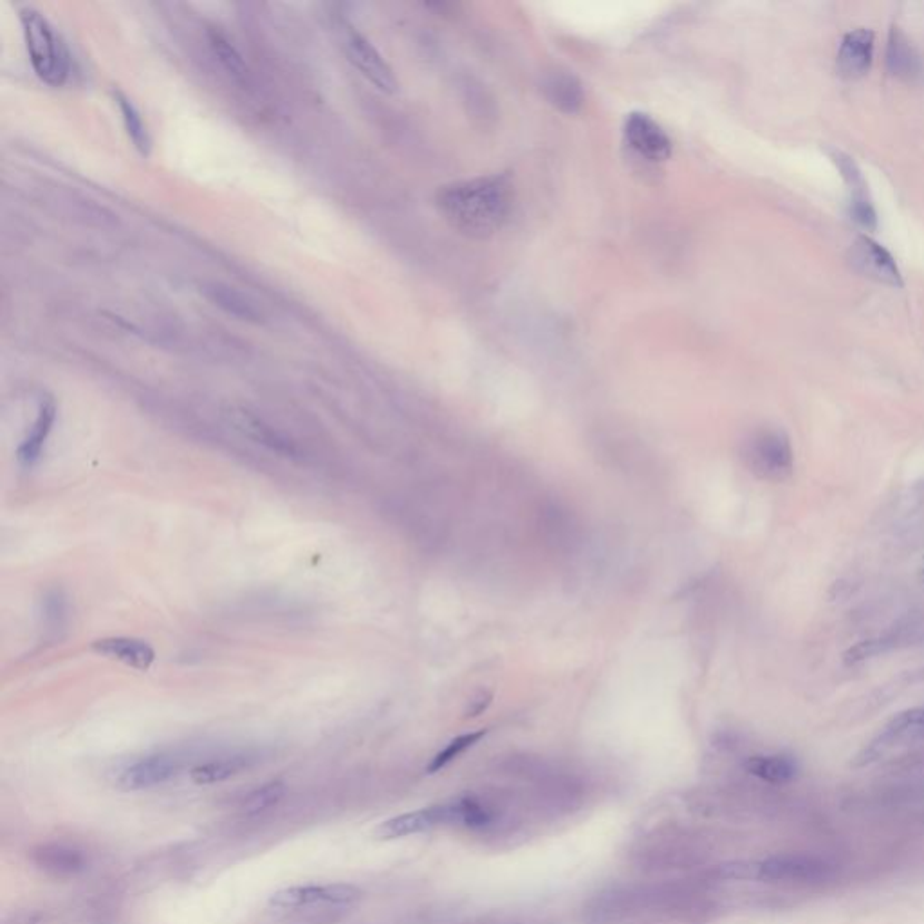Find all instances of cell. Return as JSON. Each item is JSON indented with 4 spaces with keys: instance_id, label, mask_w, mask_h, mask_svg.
Returning <instances> with one entry per match:
<instances>
[{
    "instance_id": "cell-2",
    "label": "cell",
    "mask_w": 924,
    "mask_h": 924,
    "mask_svg": "<svg viewBox=\"0 0 924 924\" xmlns=\"http://www.w3.org/2000/svg\"><path fill=\"white\" fill-rule=\"evenodd\" d=\"M18 14L33 71L47 85H62L69 74V56L63 42L38 9L25 5Z\"/></svg>"
},
{
    "instance_id": "cell-16",
    "label": "cell",
    "mask_w": 924,
    "mask_h": 924,
    "mask_svg": "<svg viewBox=\"0 0 924 924\" xmlns=\"http://www.w3.org/2000/svg\"><path fill=\"white\" fill-rule=\"evenodd\" d=\"M545 100L563 114H578L585 103L582 82L569 71H553L542 82Z\"/></svg>"
},
{
    "instance_id": "cell-31",
    "label": "cell",
    "mask_w": 924,
    "mask_h": 924,
    "mask_svg": "<svg viewBox=\"0 0 924 924\" xmlns=\"http://www.w3.org/2000/svg\"><path fill=\"white\" fill-rule=\"evenodd\" d=\"M471 924H518L515 923L513 919H505V918H484L480 921H475Z\"/></svg>"
},
{
    "instance_id": "cell-3",
    "label": "cell",
    "mask_w": 924,
    "mask_h": 924,
    "mask_svg": "<svg viewBox=\"0 0 924 924\" xmlns=\"http://www.w3.org/2000/svg\"><path fill=\"white\" fill-rule=\"evenodd\" d=\"M747 469L767 482H785L794 471V452L782 430L762 428L755 432L742 448Z\"/></svg>"
},
{
    "instance_id": "cell-15",
    "label": "cell",
    "mask_w": 924,
    "mask_h": 924,
    "mask_svg": "<svg viewBox=\"0 0 924 924\" xmlns=\"http://www.w3.org/2000/svg\"><path fill=\"white\" fill-rule=\"evenodd\" d=\"M92 650L107 659L123 663L134 670L147 672L156 661V650L136 638H103L92 643Z\"/></svg>"
},
{
    "instance_id": "cell-30",
    "label": "cell",
    "mask_w": 924,
    "mask_h": 924,
    "mask_svg": "<svg viewBox=\"0 0 924 924\" xmlns=\"http://www.w3.org/2000/svg\"><path fill=\"white\" fill-rule=\"evenodd\" d=\"M491 698H493V695L489 692L476 693V695L469 700V704H467V707H466V711H464V717H476V715H480L482 711H486V709H487V706L491 704Z\"/></svg>"
},
{
    "instance_id": "cell-27",
    "label": "cell",
    "mask_w": 924,
    "mask_h": 924,
    "mask_svg": "<svg viewBox=\"0 0 924 924\" xmlns=\"http://www.w3.org/2000/svg\"><path fill=\"white\" fill-rule=\"evenodd\" d=\"M831 159L834 161V165L838 167V170L842 172V178L845 179L849 190H851V199H858V197H867V185H865V179H863V174L860 170V167L856 165V161L840 152V150H833L831 152Z\"/></svg>"
},
{
    "instance_id": "cell-5",
    "label": "cell",
    "mask_w": 924,
    "mask_h": 924,
    "mask_svg": "<svg viewBox=\"0 0 924 924\" xmlns=\"http://www.w3.org/2000/svg\"><path fill=\"white\" fill-rule=\"evenodd\" d=\"M623 143L629 150L652 165L672 158L674 143L669 132L647 112H630L623 121Z\"/></svg>"
},
{
    "instance_id": "cell-13",
    "label": "cell",
    "mask_w": 924,
    "mask_h": 924,
    "mask_svg": "<svg viewBox=\"0 0 924 924\" xmlns=\"http://www.w3.org/2000/svg\"><path fill=\"white\" fill-rule=\"evenodd\" d=\"M885 62L889 72L905 82H919L923 78V56L912 43V40L898 25H892L889 33Z\"/></svg>"
},
{
    "instance_id": "cell-1",
    "label": "cell",
    "mask_w": 924,
    "mask_h": 924,
    "mask_svg": "<svg viewBox=\"0 0 924 924\" xmlns=\"http://www.w3.org/2000/svg\"><path fill=\"white\" fill-rule=\"evenodd\" d=\"M436 205L448 226L471 240H487L513 212L515 187L507 174H487L439 188Z\"/></svg>"
},
{
    "instance_id": "cell-26",
    "label": "cell",
    "mask_w": 924,
    "mask_h": 924,
    "mask_svg": "<svg viewBox=\"0 0 924 924\" xmlns=\"http://www.w3.org/2000/svg\"><path fill=\"white\" fill-rule=\"evenodd\" d=\"M487 731L486 729H480V731H471V733H464L461 736L454 738L445 749H441L434 760L430 762L428 765V773H436V771H441L443 767H447L450 762H454L457 756H461L464 751H467L469 747H473Z\"/></svg>"
},
{
    "instance_id": "cell-22",
    "label": "cell",
    "mask_w": 924,
    "mask_h": 924,
    "mask_svg": "<svg viewBox=\"0 0 924 924\" xmlns=\"http://www.w3.org/2000/svg\"><path fill=\"white\" fill-rule=\"evenodd\" d=\"M114 100H116V105L120 109V114H121V120H123V125H125L129 140L132 141L134 149L141 156L147 158L150 154V150H152V138H150L147 123L143 121V116L140 114L136 105L125 94L114 92Z\"/></svg>"
},
{
    "instance_id": "cell-24",
    "label": "cell",
    "mask_w": 924,
    "mask_h": 924,
    "mask_svg": "<svg viewBox=\"0 0 924 924\" xmlns=\"http://www.w3.org/2000/svg\"><path fill=\"white\" fill-rule=\"evenodd\" d=\"M285 796V784L280 780H273L269 784H264L253 791H249L240 804L242 813L249 816L262 814L273 807H276L282 798Z\"/></svg>"
},
{
    "instance_id": "cell-7",
    "label": "cell",
    "mask_w": 924,
    "mask_h": 924,
    "mask_svg": "<svg viewBox=\"0 0 924 924\" xmlns=\"http://www.w3.org/2000/svg\"><path fill=\"white\" fill-rule=\"evenodd\" d=\"M924 735V706L912 707L898 713L885 727L883 731L869 742L854 758L856 767L869 765L881 756H885L890 749L896 746L909 742L912 738H919Z\"/></svg>"
},
{
    "instance_id": "cell-9",
    "label": "cell",
    "mask_w": 924,
    "mask_h": 924,
    "mask_svg": "<svg viewBox=\"0 0 924 924\" xmlns=\"http://www.w3.org/2000/svg\"><path fill=\"white\" fill-rule=\"evenodd\" d=\"M851 262L852 265L869 278H874L881 284L901 287L903 274L892 253L885 249L880 242L867 235H860L851 245Z\"/></svg>"
},
{
    "instance_id": "cell-25",
    "label": "cell",
    "mask_w": 924,
    "mask_h": 924,
    "mask_svg": "<svg viewBox=\"0 0 924 924\" xmlns=\"http://www.w3.org/2000/svg\"><path fill=\"white\" fill-rule=\"evenodd\" d=\"M69 618V605L67 598L62 591H49L42 600V620L47 632L56 634L62 630Z\"/></svg>"
},
{
    "instance_id": "cell-19",
    "label": "cell",
    "mask_w": 924,
    "mask_h": 924,
    "mask_svg": "<svg viewBox=\"0 0 924 924\" xmlns=\"http://www.w3.org/2000/svg\"><path fill=\"white\" fill-rule=\"evenodd\" d=\"M33 861L42 871L58 876V878H69L76 876L85 869V858L78 849L51 843L42 845L33 851Z\"/></svg>"
},
{
    "instance_id": "cell-12",
    "label": "cell",
    "mask_w": 924,
    "mask_h": 924,
    "mask_svg": "<svg viewBox=\"0 0 924 924\" xmlns=\"http://www.w3.org/2000/svg\"><path fill=\"white\" fill-rule=\"evenodd\" d=\"M228 419L238 432H242L253 443L262 445L264 448H267L278 456L294 457L298 454L296 445L287 436H284L280 430H276L274 427H271L269 423H265L262 418H258L256 414H253L249 410L231 409L228 412Z\"/></svg>"
},
{
    "instance_id": "cell-18",
    "label": "cell",
    "mask_w": 924,
    "mask_h": 924,
    "mask_svg": "<svg viewBox=\"0 0 924 924\" xmlns=\"http://www.w3.org/2000/svg\"><path fill=\"white\" fill-rule=\"evenodd\" d=\"M199 289H201V294L208 302H212L216 307H219L221 311H225L233 318L242 320V322H251V323L262 322L260 309L255 305V302H251L238 289L226 285L223 282H203L199 285Z\"/></svg>"
},
{
    "instance_id": "cell-11",
    "label": "cell",
    "mask_w": 924,
    "mask_h": 924,
    "mask_svg": "<svg viewBox=\"0 0 924 924\" xmlns=\"http://www.w3.org/2000/svg\"><path fill=\"white\" fill-rule=\"evenodd\" d=\"M452 823H454V818H452V807L448 802V804L434 805L428 809H421V811H414V813H407V814H399L390 820H385L376 829V836L380 840H396V838L419 834V833L430 831L439 825H452Z\"/></svg>"
},
{
    "instance_id": "cell-8",
    "label": "cell",
    "mask_w": 924,
    "mask_h": 924,
    "mask_svg": "<svg viewBox=\"0 0 924 924\" xmlns=\"http://www.w3.org/2000/svg\"><path fill=\"white\" fill-rule=\"evenodd\" d=\"M361 898L360 889L347 883H332V885H313V887H291L280 890L271 896L269 905L274 910L289 912L302 907L313 905H334V907H351Z\"/></svg>"
},
{
    "instance_id": "cell-17",
    "label": "cell",
    "mask_w": 924,
    "mask_h": 924,
    "mask_svg": "<svg viewBox=\"0 0 924 924\" xmlns=\"http://www.w3.org/2000/svg\"><path fill=\"white\" fill-rule=\"evenodd\" d=\"M54 421H56V405L51 398H45L40 401L36 419H34L31 430L27 432V436L24 438V441L20 443L18 452H16V459L24 467H31L40 461L45 443L53 432Z\"/></svg>"
},
{
    "instance_id": "cell-10",
    "label": "cell",
    "mask_w": 924,
    "mask_h": 924,
    "mask_svg": "<svg viewBox=\"0 0 924 924\" xmlns=\"http://www.w3.org/2000/svg\"><path fill=\"white\" fill-rule=\"evenodd\" d=\"M181 767L183 762L176 753H156L125 767L118 776V785L125 791L150 789L178 776Z\"/></svg>"
},
{
    "instance_id": "cell-21",
    "label": "cell",
    "mask_w": 924,
    "mask_h": 924,
    "mask_svg": "<svg viewBox=\"0 0 924 924\" xmlns=\"http://www.w3.org/2000/svg\"><path fill=\"white\" fill-rule=\"evenodd\" d=\"M746 771L767 784H789L798 775V764L787 755H755L744 764Z\"/></svg>"
},
{
    "instance_id": "cell-29",
    "label": "cell",
    "mask_w": 924,
    "mask_h": 924,
    "mask_svg": "<svg viewBox=\"0 0 924 924\" xmlns=\"http://www.w3.org/2000/svg\"><path fill=\"white\" fill-rule=\"evenodd\" d=\"M849 214L851 217L863 228L867 230H876L878 226V217H876V210L871 203L869 197H858V199H851L849 203Z\"/></svg>"
},
{
    "instance_id": "cell-4",
    "label": "cell",
    "mask_w": 924,
    "mask_h": 924,
    "mask_svg": "<svg viewBox=\"0 0 924 924\" xmlns=\"http://www.w3.org/2000/svg\"><path fill=\"white\" fill-rule=\"evenodd\" d=\"M751 880L767 883H816L833 876L834 867L814 854L785 852L751 863Z\"/></svg>"
},
{
    "instance_id": "cell-6",
    "label": "cell",
    "mask_w": 924,
    "mask_h": 924,
    "mask_svg": "<svg viewBox=\"0 0 924 924\" xmlns=\"http://www.w3.org/2000/svg\"><path fill=\"white\" fill-rule=\"evenodd\" d=\"M343 49L349 62L381 92L394 94L398 91V80L394 71L385 62L381 53L354 27L349 24L343 27Z\"/></svg>"
},
{
    "instance_id": "cell-20",
    "label": "cell",
    "mask_w": 924,
    "mask_h": 924,
    "mask_svg": "<svg viewBox=\"0 0 924 924\" xmlns=\"http://www.w3.org/2000/svg\"><path fill=\"white\" fill-rule=\"evenodd\" d=\"M256 762V755L251 751H240L231 753L225 756H217L214 760H208L205 764H199L192 769L190 778L199 785H212L221 784L231 776H236L238 773L245 771Z\"/></svg>"
},
{
    "instance_id": "cell-23",
    "label": "cell",
    "mask_w": 924,
    "mask_h": 924,
    "mask_svg": "<svg viewBox=\"0 0 924 924\" xmlns=\"http://www.w3.org/2000/svg\"><path fill=\"white\" fill-rule=\"evenodd\" d=\"M208 42H210V47H212L216 58L228 71V74L238 82H245L249 76V69H247L242 54L238 53V49L231 43L230 38L217 29H210Z\"/></svg>"
},
{
    "instance_id": "cell-28",
    "label": "cell",
    "mask_w": 924,
    "mask_h": 924,
    "mask_svg": "<svg viewBox=\"0 0 924 924\" xmlns=\"http://www.w3.org/2000/svg\"><path fill=\"white\" fill-rule=\"evenodd\" d=\"M894 640L892 638H876V640H865V641H860L856 643L854 647H851L845 656H843V661L847 665H858V663H863L867 659H872L880 654H885L887 650H890L894 647Z\"/></svg>"
},
{
    "instance_id": "cell-14",
    "label": "cell",
    "mask_w": 924,
    "mask_h": 924,
    "mask_svg": "<svg viewBox=\"0 0 924 924\" xmlns=\"http://www.w3.org/2000/svg\"><path fill=\"white\" fill-rule=\"evenodd\" d=\"M874 56V33L865 27L849 31L840 43L836 65L842 76L858 78L863 76Z\"/></svg>"
}]
</instances>
